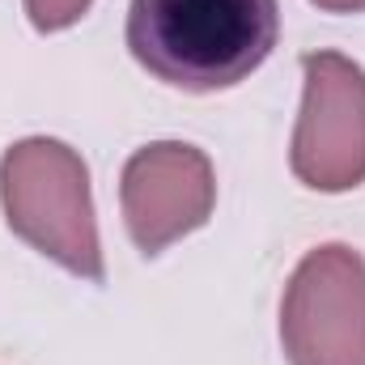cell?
<instances>
[{
  "instance_id": "cell-1",
  "label": "cell",
  "mask_w": 365,
  "mask_h": 365,
  "mask_svg": "<svg viewBox=\"0 0 365 365\" xmlns=\"http://www.w3.org/2000/svg\"><path fill=\"white\" fill-rule=\"evenodd\" d=\"M276 0H132L128 51L162 86L217 93L247 81L276 47Z\"/></svg>"
},
{
  "instance_id": "cell-2",
  "label": "cell",
  "mask_w": 365,
  "mask_h": 365,
  "mask_svg": "<svg viewBox=\"0 0 365 365\" xmlns=\"http://www.w3.org/2000/svg\"><path fill=\"white\" fill-rule=\"evenodd\" d=\"M0 204L9 230L81 280H102V238L93 221L90 170L77 149L30 136L0 158Z\"/></svg>"
},
{
  "instance_id": "cell-3",
  "label": "cell",
  "mask_w": 365,
  "mask_h": 365,
  "mask_svg": "<svg viewBox=\"0 0 365 365\" xmlns=\"http://www.w3.org/2000/svg\"><path fill=\"white\" fill-rule=\"evenodd\" d=\"M289 365H365V259L327 242L302 255L280 297Z\"/></svg>"
},
{
  "instance_id": "cell-4",
  "label": "cell",
  "mask_w": 365,
  "mask_h": 365,
  "mask_svg": "<svg viewBox=\"0 0 365 365\" xmlns=\"http://www.w3.org/2000/svg\"><path fill=\"white\" fill-rule=\"evenodd\" d=\"M302 115L289 166L310 191H353L365 182V68L340 51L302 56Z\"/></svg>"
},
{
  "instance_id": "cell-5",
  "label": "cell",
  "mask_w": 365,
  "mask_h": 365,
  "mask_svg": "<svg viewBox=\"0 0 365 365\" xmlns=\"http://www.w3.org/2000/svg\"><path fill=\"white\" fill-rule=\"evenodd\" d=\"M217 204V175L204 149L158 140L123 162L119 208L123 225L145 255H162L170 242L208 225Z\"/></svg>"
},
{
  "instance_id": "cell-6",
  "label": "cell",
  "mask_w": 365,
  "mask_h": 365,
  "mask_svg": "<svg viewBox=\"0 0 365 365\" xmlns=\"http://www.w3.org/2000/svg\"><path fill=\"white\" fill-rule=\"evenodd\" d=\"M93 0H26V17L38 34H56V30H68L86 17Z\"/></svg>"
},
{
  "instance_id": "cell-7",
  "label": "cell",
  "mask_w": 365,
  "mask_h": 365,
  "mask_svg": "<svg viewBox=\"0 0 365 365\" xmlns=\"http://www.w3.org/2000/svg\"><path fill=\"white\" fill-rule=\"evenodd\" d=\"M323 13H365V0H310Z\"/></svg>"
}]
</instances>
